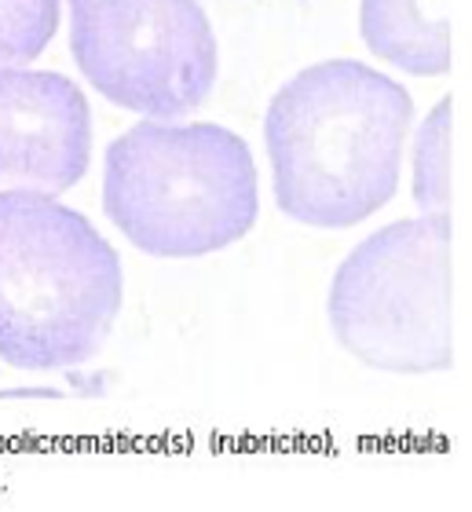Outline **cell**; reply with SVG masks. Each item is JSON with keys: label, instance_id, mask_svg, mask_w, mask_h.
I'll return each mask as SVG.
<instances>
[{"label": "cell", "instance_id": "277c9868", "mask_svg": "<svg viewBox=\"0 0 472 512\" xmlns=\"http://www.w3.org/2000/svg\"><path fill=\"white\" fill-rule=\"evenodd\" d=\"M330 326L344 352L388 374L454 363L451 216L399 220L344 256L330 286Z\"/></svg>", "mask_w": 472, "mask_h": 512}, {"label": "cell", "instance_id": "8992f818", "mask_svg": "<svg viewBox=\"0 0 472 512\" xmlns=\"http://www.w3.org/2000/svg\"><path fill=\"white\" fill-rule=\"evenodd\" d=\"M92 158V114L81 88L52 70L0 66V183L63 194Z\"/></svg>", "mask_w": 472, "mask_h": 512}, {"label": "cell", "instance_id": "6da1fadb", "mask_svg": "<svg viewBox=\"0 0 472 512\" xmlns=\"http://www.w3.org/2000/svg\"><path fill=\"white\" fill-rule=\"evenodd\" d=\"M414 99L355 59L315 63L268 103L275 202L308 227H355L396 198Z\"/></svg>", "mask_w": 472, "mask_h": 512}, {"label": "cell", "instance_id": "52a82bcc", "mask_svg": "<svg viewBox=\"0 0 472 512\" xmlns=\"http://www.w3.org/2000/svg\"><path fill=\"white\" fill-rule=\"evenodd\" d=\"M359 30L370 52L407 74L451 70V0H363Z\"/></svg>", "mask_w": 472, "mask_h": 512}, {"label": "cell", "instance_id": "9c48e42d", "mask_svg": "<svg viewBox=\"0 0 472 512\" xmlns=\"http://www.w3.org/2000/svg\"><path fill=\"white\" fill-rule=\"evenodd\" d=\"M59 30V0H0V66L30 63Z\"/></svg>", "mask_w": 472, "mask_h": 512}, {"label": "cell", "instance_id": "5b68a950", "mask_svg": "<svg viewBox=\"0 0 472 512\" xmlns=\"http://www.w3.org/2000/svg\"><path fill=\"white\" fill-rule=\"evenodd\" d=\"M70 48L99 96L143 118H183L216 85L198 0H70Z\"/></svg>", "mask_w": 472, "mask_h": 512}, {"label": "cell", "instance_id": "ba28073f", "mask_svg": "<svg viewBox=\"0 0 472 512\" xmlns=\"http://www.w3.org/2000/svg\"><path fill=\"white\" fill-rule=\"evenodd\" d=\"M414 198L425 213L451 216V99H443L418 132Z\"/></svg>", "mask_w": 472, "mask_h": 512}, {"label": "cell", "instance_id": "3957f363", "mask_svg": "<svg viewBox=\"0 0 472 512\" xmlns=\"http://www.w3.org/2000/svg\"><path fill=\"white\" fill-rule=\"evenodd\" d=\"M103 209L143 253H216L257 224V165L224 125L140 121L107 147Z\"/></svg>", "mask_w": 472, "mask_h": 512}, {"label": "cell", "instance_id": "7a4b0ae2", "mask_svg": "<svg viewBox=\"0 0 472 512\" xmlns=\"http://www.w3.org/2000/svg\"><path fill=\"white\" fill-rule=\"evenodd\" d=\"M121 260L92 220L41 191H0V363L74 370L121 315Z\"/></svg>", "mask_w": 472, "mask_h": 512}]
</instances>
